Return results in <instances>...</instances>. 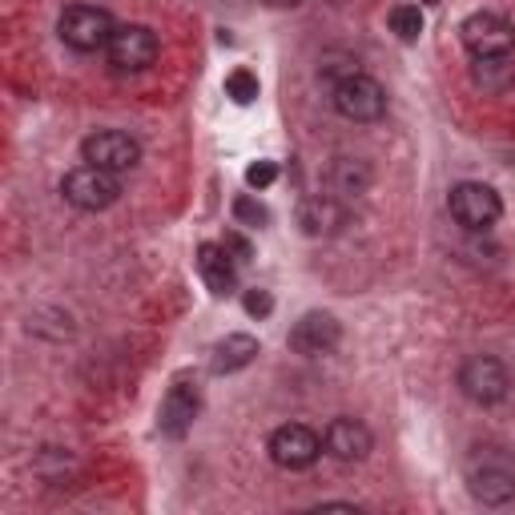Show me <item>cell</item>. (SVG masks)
Returning <instances> with one entry per match:
<instances>
[{"label":"cell","mask_w":515,"mask_h":515,"mask_svg":"<svg viewBox=\"0 0 515 515\" xmlns=\"http://www.w3.org/2000/svg\"><path fill=\"white\" fill-rule=\"evenodd\" d=\"M197 415H202V386H197L194 379H174L169 383V391H166V399H161V411H158L161 435L182 439V435L194 427Z\"/></svg>","instance_id":"30bf717a"},{"label":"cell","mask_w":515,"mask_h":515,"mask_svg":"<svg viewBox=\"0 0 515 515\" xmlns=\"http://www.w3.org/2000/svg\"><path fill=\"white\" fill-rule=\"evenodd\" d=\"M423 5H439V0H423Z\"/></svg>","instance_id":"484cf974"},{"label":"cell","mask_w":515,"mask_h":515,"mask_svg":"<svg viewBox=\"0 0 515 515\" xmlns=\"http://www.w3.org/2000/svg\"><path fill=\"white\" fill-rule=\"evenodd\" d=\"M221 246H226V250H230V258H234L238 266H242V262H250V258H254L250 242H246L242 234H226V242H221Z\"/></svg>","instance_id":"cb8c5ba5"},{"label":"cell","mask_w":515,"mask_h":515,"mask_svg":"<svg viewBox=\"0 0 515 515\" xmlns=\"http://www.w3.org/2000/svg\"><path fill=\"white\" fill-rule=\"evenodd\" d=\"M447 205H451V218L459 221L467 234H483V230H492L495 221H500V213H503L500 194H495L492 185H483V182H459L451 190Z\"/></svg>","instance_id":"277c9868"},{"label":"cell","mask_w":515,"mask_h":515,"mask_svg":"<svg viewBox=\"0 0 515 515\" xmlns=\"http://www.w3.org/2000/svg\"><path fill=\"white\" fill-rule=\"evenodd\" d=\"M467 487L479 503L487 508H503L515 500V467L503 459H479L467 471Z\"/></svg>","instance_id":"8fae6325"},{"label":"cell","mask_w":515,"mask_h":515,"mask_svg":"<svg viewBox=\"0 0 515 515\" xmlns=\"http://www.w3.org/2000/svg\"><path fill=\"white\" fill-rule=\"evenodd\" d=\"M278 182V166L274 161H254L250 169H246V185H254V190H266V185Z\"/></svg>","instance_id":"7402d4cb"},{"label":"cell","mask_w":515,"mask_h":515,"mask_svg":"<svg viewBox=\"0 0 515 515\" xmlns=\"http://www.w3.org/2000/svg\"><path fill=\"white\" fill-rule=\"evenodd\" d=\"M322 447L339 463H363L375 447V435L366 431V423H358V419H334L322 435Z\"/></svg>","instance_id":"5bb4252c"},{"label":"cell","mask_w":515,"mask_h":515,"mask_svg":"<svg viewBox=\"0 0 515 515\" xmlns=\"http://www.w3.org/2000/svg\"><path fill=\"white\" fill-rule=\"evenodd\" d=\"M319 455H322V439L303 423H286L270 435V459L282 471H306L319 463Z\"/></svg>","instance_id":"9c48e42d"},{"label":"cell","mask_w":515,"mask_h":515,"mask_svg":"<svg viewBox=\"0 0 515 515\" xmlns=\"http://www.w3.org/2000/svg\"><path fill=\"white\" fill-rule=\"evenodd\" d=\"M234 218L242 221V226H266V221H270V213H266V205L258 202V197L242 194V197L234 202Z\"/></svg>","instance_id":"44dd1931"},{"label":"cell","mask_w":515,"mask_h":515,"mask_svg":"<svg viewBox=\"0 0 515 515\" xmlns=\"http://www.w3.org/2000/svg\"><path fill=\"white\" fill-rule=\"evenodd\" d=\"M471 77H475V85H479V89H487V93L508 89V85L515 81V61H511V53H503V57H475V65H471Z\"/></svg>","instance_id":"ac0fdd59"},{"label":"cell","mask_w":515,"mask_h":515,"mask_svg":"<svg viewBox=\"0 0 515 515\" xmlns=\"http://www.w3.org/2000/svg\"><path fill=\"white\" fill-rule=\"evenodd\" d=\"M242 306H246V314H254V319H266V314L274 311V298H270V290H246Z\"/></svg>","instance_id":"603a6c76"},{"label":"cell","mask_w":515,"mask_h":515,"mask_svg":"<svg viewBox=\"0 0 515 515\" xmlns=\"http://www.w3.org/2000/svg\"><path fill=\"white\" fill-rule=\"evenodd\" d=\"M371 190V166L363 158H339L330 166V194L339 202H350V197H363Z\"/></svg>","instance_id":"e0dca14e"},{"label":"cell","mask_w":515,"mask_h":515,"mask_svg":"<svg viewBox=\"0 0 515 515\" xmlns=\"http://www.w3.org/2000/svg\"><path fill=\"white\" fill-rule=\"evenodd\" d=\"M266 5H274V8H294V5H303V0H266Z\"/></svg>","instance_id":"d4e9b609"},{"label":"cell","mask_w":515,"mask_h":515,"mask_svg":"<svg viewBox=\"0 0 515 515\" xmlns=\"http://www.w3.org/2000/svg\"><path fill=\"white\" fill-rule=\"evenodd\" d=\"M57 32H61V41L68 49H77V53H97V49H109V37L117 32V24L105 8L81 5V0H77V5L61 8Z\"/></svg>","instance_id":"6da1fadb"},{"label":"cell","mask_w":515,"mask_h":515,"mask_svg":"<svg viewBox=\"0 0 515 515\" xmlns=\"http://www.w3.org/2000/svg\"><path fill=\"white\" fill-rule=\"evenodd\" d=\"M161 45L158 37H153V29H145V24H117V32L109 37V68L113 73H145L153 61H158Z\"/></svg>","instance_id":"8992f818"},{"label":"cell","mask_w":515,"mask_h":515,"mask_svg":"<svg viewBox=\"0 0 515 515\" xmlns=\"http://www.w3.org/2000/svg\"><path fill=\"white\" fill-rule=\"evenodd\" d=\"M391 32L399 41H419L423 37V13H419V5H394L391 8Z\"/></svg>","instance_id":"d6986e66"},{"label":"cell","mask_w":515,"mask_h":515,"mask_svg":"<svg viewBox=\"0 0 515 515\" xmlns=\"http://www.w3.org/2000/svg\"><path fill=\"white\" fill-rule=\"evenodd\" d=\"M459 37L471 57H503L515 53V29L500 13H471L459 24Z\"/></svg>","instance_id":"ba28073f"},{"label":"cell","mask_w":515,"mask_h":515,"mask_svg":"<svg viewBox=\"0 0 515 515\" xmlns=\"http://www.w3.org/2000/svg\"><path fill=\"white\" fill-rule=\"evenodd\" d=\"M330 101L334 109H339L347 122H379V117L386 113V93L383 85L375 81V77L358 73V68H350L347 77H339L330 89Z\"/></svg>","instance_id":"7a4b0ae2"},{"label":"cell","mask_w":515,"mask_h":515,"mask_svg":"<svg viewBox=\"0 0 515 515\" xmlns=\"http://www.w3.org/2000/svg\"><path fill=\"white\" fill-rule=\"evenodd\" d=\"M197 274H202V282L218 298L238 286V262L230 258L226 246H218V242H205L202 250H197Z\"/></svg>","instance_id":"9a60e30c"},{"label":"cell","mask_w":515,"mask_h":515,"mask_svg":"<svg viewBox=\"0 0 515 515\" xmlns=\"http://www.w3.org/2000/svg\"><path fill=\"white\" fill-rule=\"evenodd\" d=\"M459 391L479 407H495L511 394V371L492 355H471L459 366Z\"/></svg>","instance_id":"5b68a950"},{"label":"cell","mask_w":515,"mask_h":515,"mask_svg":"<svg viewBox=\"0 0 515 515\" xmlns=\"http://www.w3.org/2000/svg\"><path fill=\"white\" fill-rule=\"evenodd\" d=\"M81 158L89 161V166H101V169L122 177L129 169H137L141 145H137L129 133H122V129H97V133H89L81 141Z\"/></svg>","instance_id":"52a82bcc"},{"label":"cell","mask_w":515,"mask_h":515,"mask_svg":"<svg viewBox=\"0 0 515 515\" xmlns=\"http://www.w3.org/2000/svg\"><path fill=\"white\" fill-rule=\"evenodd\" d=\"M339 339H342V326L326 311H311L290 326V350H294V355H306V358L330 355V350L339 347Z\"/></svg>","instance_id":"7c38bea8"},{"label":"cell","mask_w":515,"mask_h":515,"mask_svg":"<svg viewBox=\"0 0 515 515\" xmlns=\"http://www.w3.org/2000/svg\"><path fill=\"white\" fill-rule=\"evenodd\" d=\"M258 358V339L254 334H226L210 355V371L213 375H234L242 366H250Z\"/></svg>","instance_id":"2e32d148"},{"label":"cell","mask_w":515,"mask_h":515,"mask_svg":"<svg viewBox=\"0 0 515 515\" xmlns=\"http://www.w3.org/2000/svg\"><path fill=\"white\" fill-rule=\"evenodd\" d=\"M294 221L306 238H334L342 226H347V205L334 194H311L298 202Z\"/></svg>","instance_id":"4fadbf2b"},{"label":"cell","mask_w":515,"mask_h":515,"mask_svg":"<svg viewBox=\"0 0 515 515\" xmlns=\"http://www.w3.org/2000/svg\"><path fill=\"white\" fill-rule=\"evenodd\" d=\"M226 93L238 105H250V101H258V77L250 68H234V73L226 77Z\"/></svg>","instance_id":"ffe728a7"},{"label":"cell","mask_w":515,"mask_h":515,"mask_svg":"<svg viewBox=\"0 0 515 515\" xmlns=\"http://www.w3.org/2000/svg\"><path fill=\"white\" fill-rule=\"evenodd\" d=\"M61 194L68 205H77V210L85 213H97V210H109V205L122 197V182H117V174H109V169L101 166H77L65 174L61 182Z\"/></svg>","instance_id":"3957f363"}]
</instances>
